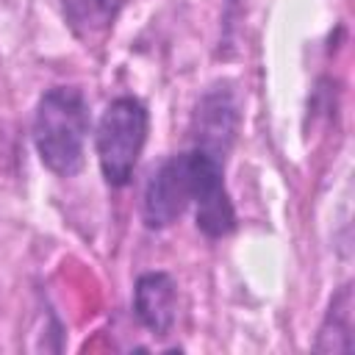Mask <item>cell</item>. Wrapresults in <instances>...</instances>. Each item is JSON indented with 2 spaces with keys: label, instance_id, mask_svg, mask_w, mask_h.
I'll use <instances>...</instances> for the list:
<instances>
[{
  "label": "cell",
  "instance_id": "1",
  "mask_svg": "<svg viewBox=\"0 0 355 355\" xmlns=\"http://www.w3.org/2000/svg\"><path fill=\"white\" fill-rule=\"evenodd\" d=\"M89 136V105L75 86H55L42 94L33 116V144L42 164L72 178L83 169Z\"/></svg>",
  "mask_w": 355,
  "mask_h": 355
},
{
  "label": "cell",
  "instance_id": "2",
  "mask_svg": "<svg viewBox=\"0 0 355 355\" xmlns=\"http://www.w3.org/2000/svg\"><path fill=\"white\" fill-rule=\"evenodd\" d=\"M147 108L136 97H116L100 116L97 125V161L108 186H125L133 178L136 161L147 141Z\"/></svg>",
  "mask_w": 355,
  "mask_h": 355
},
{
  "label": "cell",
  "instance_id": "3",
  "mask_svg": "<svg viewBox=\"0 0 355 355\" xmlns=\"http://www.w3.org/2000/svg\"><path fill=\"white\" fill-rule=\"evenodd\" d=\"M194 197V161L191 150L166 158L147 180L141 200V219L147 227L161 230L180 219Z\"/></svg>",
  "mask_w": 355,
  "mask_h": 355
},
{
  "label": "cell",
  "instance_id": "4",
  "mask_svg": "<svg viewBox=\"0 0 355 355\" xmlns=\"http://www.w3.org/2000/svg\"><path fill=\"white\" fill-rule=\"evenodd\" d=\"M191 161H194L191 205H194L197 227L208 239H222V236L233 233V227H236V211H233L230 194L222 180V161L200 147L191 150Z\"/></svg>",
  "mask_w": 355,
  "mask_h": 355
},
{
  "label": "cell",
  "instance_id": "5",
  "mask_svg": "<svg viewBox=\"0 0 355 355\" xmlns=\"http://www.w3.org/2000/svg\"><path fill=\"white\" fill-rule=\"evenodd\" d=\"M239 130V108L227 86H214L194 111V147L225 161Z\"/></svg>",
  "mask_w": 355,
  "mask_h": 355
},
{
  "label": "cell",
  "instance_id": "6",
  "mask_svg": "<svg viewBox=\"0 0 355 355\" xmlns=\"http://www.w3.org/2000/svg\"><path fill=\"white\" fill-rule=\"evenodd\" d=\"M133 311L136 319L158 338L169 336L175 324V311H178V286L172 275L166 272H147L136 280L133 288Z\"/></svg>",
  "mask_w": 355,
  "mask_h": 355
},
{
  "label": "cell",
  "instance_id": "7",
  "mask_svg": "<svg viewBox=\"0 0 355 355\" xmlns=\"http://www.w3.org/2000/svg\"><path fill=\"white\" fill-rule=\"evenodd\" d=\"M319 352H349L352 349V286L347 283L330 302L327 316L319 327Z\"/></svg>",
  "mask_w": 355,
  "mask_h": 355
},
{
  "label": "cell",
  "instance_id": "8",
  "mask_svg": "<svg viewBox=\"0 0 355 355\" xmlns=\"http://www.w3.org/2000/svg\"><path fill=\"white\" fill-rule=\"evenodd\" d=\"M61 8L72 33L89 42L108 31V25L116 17L119 0H61Z\"/></svg>",
  "mask_w": 355,
  "mask_h": 355
}]
</instances>
